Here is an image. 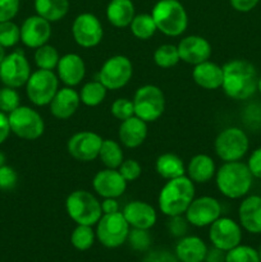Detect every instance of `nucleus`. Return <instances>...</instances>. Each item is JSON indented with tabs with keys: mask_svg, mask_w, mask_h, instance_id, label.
<instances>
[{
	"mask_svg": "<svg viewBox=\"0 0 261 262\" xmlns=\"http://www.w3.org/2000/svg\"><path fill=\"white\" fill-rule=\"evenodd\" d=\"M258 77L250 61L233 59L223 66L222 89L233 100H247L257 91Z\"/></svg>",
	"mask_w": 261,
	"mask_h": 262,
	"instance_id": "obj_1",
	"label": "nucleus"
},
{
	"mask_svg": "<svg viewBox=\"0 0 261 262\" xmlns=\"http://www.w3.org/2000/svg\"><path fill=\"white\" fill-rule=\"evenodd\" d=\"M194 199V184L188 177L170 179L159 193V209L166 216L183 215Z\"/></svg>",
	"mask_w": 261,
	"mask_h": 262,
	"instance_id": "obj_2",
	"label": "nucleus"
},
{
	"mask_svg": "<svg viewBox=\"0 0 261 262\" xmlns=\"http://www.w3.org/2000/svg\"><path fill=\"white\" fill-rule=\"evenodd\" d=\"M216 187L227 199L237 200L246 196L252 187L253 177L247 164L241 161L224 163L215 174Z\"/></svg>",
	"mask_w": 261,
	"mask_h": 262,
	"instance_id": "obj_3",
	"label": "nucleus"
},
{
	"mask_svg": "<svg viewBox=\"0 0 261 262\" xmlns=\"http://www.w3.org/2000/svg\"><path fill=\"white\" fill-rule=\"evenodd\" d=\"M158 31L170 37L184 33L188 26V15L178 0H159L151 12Z\"/></svg>",
	"mask_w": 261,
	"mask_h": 262,
	"instance_id": "obj_4",
	"label": "nucleus"
},
{
	"mask_svg": "<svg viewBox=\"0 0 261 262\" xmlns=\"http://www.w3.org/2000/svg\"><path fill=\"white\" fill-rule=\"evenodd\" d=\"M66 210L77 225L94 227L102 216L101 202L90 192L78 189L67 197Z\"/></svg>",
	"mask_w": 261,
	"mask_h": 262,
	"instance_id": "obj_5",
	"label": "nucleus"
},
{
	"mask_svg": "<svg viewBox=\"0 0 261 262\" xmlns=\"http://www.w3.org/2000/svg\"><path fill=\"white\" fill-rule=\"evenodd\" d=\"M135 115L146 123L158 120L165 110V96L155 84H145L137 89L133 96Z\"/></svg>",
	"mask_w": 261,
	"mask_h": 262,
	"instance_id": "obj_6",
	"label": "nucleus"
},
{
	"mask_svg": "<svg viewBox=\"0 0 261 262\" xmlns=\"http://www.w3.org/2000/svg\"><path fill=\"white\" fill-rule=\"evenodd\" d=\"M215 152L224 163L240 161L247 154L250 142L245 130L237 127L223 129L215 138Z\"/></svg>",
	"mask_w": 261,
	"mask_h": 262,
	"instance_id": "obj_7",
	"label": "nucleus"
},
{
	"mask_svg": "<svg viewBox=\"0 0 261 262\" xmlns=\"http://www.w3.org/2000/svg\"><path fill=\"white\" fill-rule=\"evenodd\" d=\"M59 90V77L54 71L37 69L31 73L26 83L28 100L36 106H46L51 102Z\"/></svg>",
	"mask_w": 261,
	"mask_h": 262,
	"instance_id": "obj_8",
	"label": "nucleus"
},
{
	"mask_svg": "<svg viewBox=\"0 0 261 262\" xmlns=\"http://www.w3.org/2000/svg\"><path fill=\"white\" fill-rule=\"evenodd\" d=\"M12 133L27 141H35L44 135L45 123L36 110L28 106H18L8 114Z\"/></svg>",
	"mask_w": 261,
	"mask_h": 262,
	"instance_id": "obj_9",
	"label": "nucleus"
},
{
	"mask_svg": "<svg viewBox=\"0 0 261 262\" xmlns=\"http://www.w3.org/2000/svg\"><path fill=\"white\" fill-rule=\"evenodd\" d=\"M96 225V238L104 247L118 248L127 242L129 224L120 211L102 214Z\"/></svg>",
	"mask_w": 261,
	"mask_h": 262,
	"instance_id": "obj_10",
	"label": "nucleus"
},
{
	"mask_svg": "<svg viewBox=\"0 0 261 262\" xmlns=\"http://www.w3.org/2000/svg\"><path fill=\"white\" fill-rule=\"evenodd\" d=\"M133 74L132 61L124 55H114L102 64L99 81L110 91L120 90L130 81Z\"/></svg>",
	"mask_w": 261,
	"mask_h": 262,
	"instance_id": "obj_11",
	"label": "nucleus"
},
{
	"mask_svg": "<svg viewBox=\"0 0 261 262\" xmlns=\"http://www.w3.org/2000/svg\"><path fill=\"white\" fill-rule=\"evenodd\" d=\"M31 66L23 51L17 50L5 55L0 63V81L4 86L19 89L26 86L31 76Z\"/></svg>",
	"mask_w": 261,
	"mask_h": 262,
	"instance_id": "obj_12",
	"label": "nucleus"
},
{
	"mask_svg": "<svg viewBox=\"0 0 261 262\" xmlns=\"http://www.w3.org/2000/svg\"><path fill=\"white\" fill-rule=\"evenodd\" d=\"M72 35L77 45L90 49L99 45L104 36L101 22L91 13H82L77 15L72 25Z\"/></svg>",
	"mask_w": 261,
	"mask_h": 262,
	"instance_id": "obj_13",
	"label": "nucleus"
},
{
	"mask_svg": "<svg viewBox=\"0 0 261 262\" xmlns=\"http://www.w3.org/2000/svg\"><path fill=\"white\" fill-rule=\"evenodd\" d=\"M209 238L214 247L227 252L241 245L242 229L238 223H235L230 217L220 216L210 225Z\"/></svg>",
	"mask_w": 261,
	"mask_h": 262,
	"instance_id": "obj_14",
	"label": "nucleus"
},
{
	"mask_svg": "<svg viewBox=\"0 0 261 262\" xmlns=\"http://www.w3.org/2000/svg\"><path fill=\"white\" fill-rule=\"evenodd\" d=\"M101 136L91 130H82L72 136L67 143L68 154L73 159L83 163L94 161L99 158L102 143Z\"/></svg>",
	"mask_w": 261,
	"mask_h": 262,
	"instance_id": "obj_15",
	"label": "nucleus"
},
{
	"mask_svg": "<svg viewBox=\"0 0 261 262\" xmlns=\"http://www.w3.org/2000/svg\"><path fill=\"white\" fill-rule=\"evenodd\" d=\"M186 219L191 225L197 228L210 227L222 214V206L214 197L202 196L193 199L186 210Z\"/></svg>",
	"mask_w": 261,
	"mask_h": 262,
	"instance_id": "obj_16",
	"label": "nucleus"
},
{
	"mask_svg": "<svg viewBox=\"0 0 261 262\" xmlns=\"http://www.w3.org/2000/svg\"><path fill=\"white\" fill-rule=\"evenodd\" d=\"M51 37V25L38 14L31 15L20 26V41L30 49L48 43Z\"/></svg>",
	"mask_w": 261,
	"mask_h": 262,
	"instance_id": "obj_17",
	"label": "nucleus"
},
{
	"mask_svg": "<svg viewBox=\"0 0 261 262\" xmlns=\"http://www.w3.org/2000/svg\"><path fill=\"white\" fill-rule=\"evenodd\" d=\"M92 187L102 199H118L127 189V181L120 176L118 169L106 168L95 174Z\"/></svg>",
	"mask_w": 261,
	"mask_h": 262,
	"instance_id": "obj_18",
	"label": "nucleus"
},
{
	"mask_svg": "<svg viewBox=\"0 0 261 262\" xmlns=\"http://www.w3.org/2000/svg\"><path fill=\"white\" fill-rule=\"evenodd\" d=\"M179 59L187 64L197 66L200 63L209 60L212 49L209 41L202 36L192 35L182 38L178 43Z\"/></svg>",
	"mask_w": 261,
	"mask_h": 262,
	"instance_id": "obj_19",
	"label": "nucleus"
},
{
	"mask_svg": "<svg viewBox=\"0 0 261 262\" xmlns=\"http://www.w3.org/2000/svg\"><path fill=\"white\" fill-rule=\"evenodd\" d=\"M129 227L150 230L156 224L158 215L155 209L145 201H132L125 205L122 211Z\"/></svg>",
	"mask_w": 261,
	"mask_h": 262,
	"instance_id": "obj_20",
	"label": "nucleus"
},
{
	"mask_svg": "<svg viewBox=\"0 0 261 262\" xmlns=\"http://www.w3.org/2000/svg\"><path fill=\"white\" fill-rule=\"evenodd\" d=\"M58 77L66 86L74 87L81 83L86 74L84 61L78 54L69 53L60 56L56 67Z\"/></svg>",
	"mask_w": 261,
	"mask_h": 262,
	"instance_id": "obj_21",
	"label": "nucleus"
},
{
	"mask_svg": "<svg viewBox=\"0 0 261 262\" xmlns=\"http://www.w3.org/2000/svg\"><path fill=\"white\" fill-rule=\"evenodd\" d=\"M79 104H81V99H79L78 92L73 90V87L67 86L58 90L49 105H50V112L53 117H55L56 119L66 120L74 115V113L78 110Z\"/></svg>",
	"mask_w": 261,
	"mask_h": 262,
	"instance_id": "obj_22",
	"label": "nucleus"
},
{
	"mask_svg": "<svg viewBox=\"0 0 261 262\" xmlns=\"http://www.w3.org/2000/svg\"><path fill=\"white\" fill-rule=\"evenodd\" d=\"M118 137L125 147H138L145 142L146 137H147V123L136 115L128 118L120 123Z\"/></svg>",
	"mask_w": 261,
	"mask_h": 262,
	"instance_id": "obj_23",
	"label": "nucleus"
},
{
	"mask_svg": "<svg viewBox=\"0 0 261 262\" xmlns=\"http://www.w3.org/2000/svg\"><path fill=\"white\" fill-rule=\"evenodd\" d=\"M238 217L243 229L252 234L261 233V197L248 196L238 209Z\"/></svg>",
	"mask_w": 261,
	"mask_h": 262,
	"instance_id": "obj_24",
	"label": "nucleus"
},
{
	"mask_svg": "<svg viewBox=\"0 0 261 262\" xmlns=\"http://www.w3.org/2000/svg\"><path fill=\"white\" fill-rule=\"evenodd\" d=\"M207 246L196 235H184L176 246V256L181 262H204Z\"/></svg>",
	"mask_w": 261,
	"mask_h": 262,
	"instance_id": "obj_25",
	"label": "nucleus"
},
{
	"mask_svg": "<svg viewBox=\"0 0 261 262\" xmlns=\"http://www.w3.org/2000/svg\"><path fill=\"white\" fill-rule=\"evenodd\" d=\"M192 78L197 86L205 90H217L223 84V67L206 60L194 66Z\"/></svg>",
	"mask_w": 261,
	"mask_h": 262,
	"instance_id": "obj_26",
	"label": "nucleus"
},
{
	"mask_svg": "<svg viewBox=\"0 0 261 262\" xmlns=\"http://www.w3.org/2000/svg\"><path fill=\"white\" fill-rule=\"evenodd\" d=\"M187 177L193 183H207L216 174L215 163L206 154L194 155L187 165Z\"/></svg>",
	"mask_w": 261,
	"mask_h": 262,
	"instance_id": "obj_27",
	"label": "nucleus"
},
{
	"mask_svg": "<svg viewBox=\"0 0 261 262\" xmlns=\"http://www.w3.org/2000/svg\"><path fill=\"white\" fill-rule=\"evenodd\" d=\"M132 0H110L106 7V18L117 28H125L135 18Z\"/></svg>",
	"mask_w": 261,
	"mask_h": 262,
	"instance_id": "obj_28",
	"label": "nucleus"
},
{
	"mask_svg": "<svg viewBox=\"0 0 261 262\" xmlns=\"http://www.w3.org/2000/svg\"><path fill=\"white\" fill-rule=\"evenodd\" d=\"M155 170L161 178L170 181L186 176L183 160L178 155L171 152L161 154L155 163Z\"/></svg>",
	"mask_w": 261,
	"mask_h": 262,
	"instance_id": "obj_29",
	"label": "nucleus"
},
{
	"mask_svg": "<svg viewBox=\"0 0 261 262\" xmlns=\"http://www.w3.org/2000/svg\"><path fill=\"white\" fill-rule=\"evenodd\" d=\"M35 10L49 22L63 19L69 10V0H35Z\"/></svg>",
	"mask_w": 261,
	"mask_h": 262,
	"instance_id": "obj_30",
	"label": "nucleus"
},
{
	"mask_svg": "<svg viewBox=\"0 0 261 262\" xmlns=\"http://www.w3.org/2000/svg\"><path fill=\"white\" fill-rule=\"evenodd\" d=\"M99 158L102 161V164L109 169H118L124 160L122 147L114 140L102 141Z\"/></svg>",
	"mask_w": 261,
	"mask_h": 262,
	"instance_id": "obj_31",
	"label": "nucleus"
},
{
	"mask_svg": "<svg viewBox=\"0 0 261 262\" xmlns=\"http://www.w3.org/2000/svg\"><path fill=\"white\" fill-rule=\"evenodd\" d=\"M107 89L100 81L87 82L79 92V99L86 106L94 107L101 104L106 97Z\"/></svg>",
	"mask_w": 261,
	"mask_h": 262,
	"instance_id": "obj_32",
	"label": "nucleus"
},
{
	"mask_svg": "<svg viewBox=\"0 0 261 262\" xmlns=\"http://www.w3.org/2000/svg\"><path fill=\"white\" fill-rule=\"evenodd\" d=\"M129 27L133 36L140 38V40H148L158 31V27H156L153 15L147 14V13L135 15V18L130 22Z\"/></svg>",
	"mask_w": 261,
	"mask_h": 262,
	"instance_id": "obj_33",
	"label": "nucleus"
},
{
	"mask_svg": "<svg viewBox=\"0 0 261 262\" xmlns=\"http://www.w3.org/2000/svg\"><path fill=\"white\" fill-rule=\"evenodd\" d=\"M33 58H35V64L38 69L54 71L58 67L60 56H59L58 50L53 45L45 43V45L36 49Z\"/></svg>",
	"mask_w": 261,
	"mask_h": 262,
	"instance_id": "obj_34",
	"label": "nucleus"
},
{
	"mask_svg": "<svg viewBox=\"0 0 261 262\" xmlns=\"http://www.w3.org/2000/svg\"><path fill=\"white\" fill-rule=\"evenodd\" d=\"M96 233L90 225H77L72 232L71 242L78 251H87L94 246Z\"/></svg>",
	"mask_w": 261,
	"mask_h": 262,
	"instance_id": "obj_35",
	"label": "nucleus"
},
{
	"mask_svg": "<svg viewBox=\"0 0 261 262\" xmlns=\"http://www.w3.org/2000/svg\"><path fill=\"white\" fill-rule=\"evenodd\" d=\"M179 59L178 48L170 43H164V45L159 46L154 53V61L158 67L164 69L171 68V67L177 66Z\"/></svg>",
	"mask_w": 261,
	"mask_h": 262,
	"instance_id": "obj_36",
	"label": "nucleus"
},
{
	"mask_svg": "<svg viewBox=\"0 0 261 262\" xmlns=\"http://www.w3.org/2000/svg\"><path fill=\"white\" fill-rule=\"evenodd\" d=\"M20 41V27L13 20L0 22V45L4 49L13 48Z\"/></svg>",
	"mask_w": 261,
	"mask_h": 262,
	"instance_id": "obj_37",
	"label": "nucleus"
},
{
	"mask_svg": "<svg viewBox=\"0 0 261 262\" xmlns=\"http://www.w3.org/2000/svg\"><path fill=\"white\" fill-rule=\"evenodd\" d=\"M225 262H260L258 252L250 246L238 245L237 247L227 251Z\"/></svg>",
	"mask_w": 261,
	"mask_h": 262,
	"instance_id": "obj_38",
	"label": "nucleus"
},
{
	"mask_svg": "<svg viewBox=\"0 0 261 262\" xmlns=\"http://www.w3.org/2000/svg\"><path fill=\"white\" fill-rule=\"evenodd\" d=\"M127 241L130 247L138 252L147 251L150 248L151 242H153L147 229H137V228H132V230H129Z\"/></svg>",
	"mask_w": 261,
	"mask_h": 262,
	"instance_id": "obj_39",
	"label": "nucleus"
},
{
	"mask_svg": "<svg viewBox=\"0 0 261 262\" xmlns=\"http://www.w3.org/2000/svg\"><path fill=\"white\" fill-rule=\"evenodd\" d=\"M18 106H20V97L17 90L8 86L0 89V112L9 114Z\"/></svg>",
	"mask_w": 261,
	"mask_h": 262,
	"instance_id": "obj_40",
	"label": "nucleus"
},
{
	"mask_svg": "<svg viewBox=\"0 0 261 262\" xmlns=\"http://www.w3.org/2000/svg\"><path fill=\"white\" fill-rule=\"evenodd\" d=\"M113 117L117 118L118 120H125L130 117H135V106H133V101L129 99H117L112 104L110 107Z\"/></svg>",
	"mask_w": 261,
	"mask_h": 262,
	"instance_id": "obj_41",
	"label": "nucleus"
},
{
	"mask_svg": "<svg viewBox=\"0 0 261 262\" xmlns=\"http://www.w3.org/2000/svg\"><path fill=\"white\" fill-rule=\"evenodd\" d=\"M120 176L128 182H133L136 179L140 178L141 173H142V168H141L140 163L137 160H133V159H128V160H123V163L120 164V166L118 168Z\"/></svg>",
	"mask_w": 261,
	"mask_h": 262,
	"instance_id": "obj_42",
	"label": "nucleus"
},
{
	"mask_svg": "<svg viewBox=\"0 0 261 262\" xmlns=\"http://www.w3.org/2000/svg\"><path fill=\"white\" fill-rule=\"evenodd\" d=\"M18 176L14 169L9 165L0 166V189L2 191H12L17 186Z\"/></svg>",
	"mask_w": 261,
	"mask_h": 262,
	"instance_id": "obj_43",
	"label": "nucleus"
},
{
	"mask_svg": "<svg viewBox=\"0 0 261 262\" xmlns=\"http://www.w3.org/2000/svg\"><path fill=\"white\" fill-rule=\"evenodd\" d=\"M188 224L186 217L182 215H177V216H170L168 222V230L173 237L182 238L186 235L187 230H188Z\"/></svg>",
	"mask_w": 261,
	"mask_h": 262,
	"instance_id": "obj_44",
	"label": "nucleus"
},
{
	"mask_svg": "<svg viewBox=\"0 0 261 262\" xmlns=\"http://www.w3.org/2000/svg\"><path fill=\"white\" fill-rule=\"evenodd\" d=\"M19 10V0H0V22L12 20Z\"/></svg>",
	"mask_w": 261,
	"mask_h": 262,
	"instance_id": "obj_45",
	"label": "nucleus"
},
{
	"mask_svg": "<svg viewBox=\"0 0 261 262\" xmlns=\"http://www.w3.org/2000/svg\"><path fill=\"white\" fill-rule=\"evenodd\" d=\"M247 166L248 169H250L252 177L261 179V147L256 148V150L251 154L250 159H248Z\"/></svg>",
	"mask_w": 261,
	"mask_h": 262,
	"instance_id": "obj_46",
	"label": "nucleus"
},
{
	"mask_svg": "<svg viewBox=\"0 0 261 262\" xmlns=\"http://www.w3.org/2000/svg\"><path fill=\"white\" fill-rule=\"evenodd\" d=\"M143 262H178V258H177V256L171 255L169 251L159 250L148 253Z\"/></svg>",
	"mask_w": 261,
	"mask_h": 262,
	"instance_id": "obj_47",
	"label": "nucleus"
},
{
	"mask_svg": "<svg viewBox=\"0 0 261 262\" xmlns=\"http://www.w3.org/2000/svg\"><path fill=\"white\" fill-rule=\"evenodd\" d=\"M229 2L233 9L241 13H247L252 10L258 4L260 0H229Z\"/></svg>",
	"mask_w": 261,
	"mask_h": 262,
	"instance_id": "obj_48",
	"label": "nucleus"
},
{
	"mask_svg": "<svg viewBox=\"0 0 261 262\" xmlns=\"http://www.w3.org/2000/svg\"><path fill=\"white\" fill-rule=\"evenodd\" d=\"M10 133H12V130H10L8 114L0 112V145H3L7 141Z\"/></svg>",
	"mask_w": 261,
	"mask_h": 262,
	"instance_id": "obj_49",
	"label": "nucleus"
},
{
	"mask_svg": "<svg viewBox=\"0 0 261 262\" xmlns=\"http://www.w3.org/2000/svg\"><path fill=\"white\" fill-rule=\"evenodd\" d=\"M204 262H225V252L216 247L207 248L206 257Z\"/></svg>",
	"mask_w": 261,
	"mask_h": 262,
	"instance_id": "obj_50",
	"label": "nucleus"
},
{
	"mask_svg": "<svg viewBox=\"0 0 261 262\" xmlns=\"http://www.w3.org/2000/svg\"><path fill=\"white\" fill-rule=\"evenodd\" d=\"M102 214H114L119 211V204L117 202V199H104L101 202Z\"/></svg>",
	"mask_w": 261,
	"mask_h": 262,
	"instance_id": "obj_51",
	"label": "nucleus"
},
{
	"mask_svg": "<svg viewBox=\"0 0 261 262\" xmlns=\"http://www.w3.org/2000/svg\"><path fill=\"white\" fill-rule=\"evenodd\" d=\"M5 161H7V158H5L4 152H2V151H0V166L5 165Z\"/></svg>",
	"mask_w": 261,
	"mask_h": 262,
	"instance_id": "obj_52",
	"label": "nucleus"
},
{
	"mask_svg": "<svg viewBox=\"0 0 261 262\" xmlns=\"http://www.w3.org/2000/svg\"><path fill=\"white\" fill-rule=\"evenodd\" d=\"M5 55H7V54H5V49L0 45V63H2L3 59L5 58Z\"/></svg>",
	"mask_w": 261,
	"mask_h": 262,
	"instance_id": "obj_53",
	"label": "nucleus"
},
{
	"mask_svg": "<svg viewBox=\"0 0 261 262\" xmlns=\"http://www.w3.org/2000/svg\"><path fill=\"white\" fill-rule=\"evenodd\" d=\"M257 91L260 92V94H261V77H260V78H258V83H257Z\"/></svg>",
	"mask_w": 261,
	"mask_h": 262,
	"instance_id": "obj_54",
	"label": "nucleus"
},
{
	"mask_svg": "<svg viewBox=\"0 0 261 262\" xmlns=\"http://www.w3.org/2000/svg\"><path fill=\"white\" fill-rule=\"evenodd\" d=\"M257 252H258V258H260V262H261V247H260V250L257 251Z\"/></svg>",
	"mask_w": 261,
	"mask_h": 262,
	"instance_id": "obj_55",
	"label": "nucleus"
}]
</instances>
